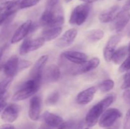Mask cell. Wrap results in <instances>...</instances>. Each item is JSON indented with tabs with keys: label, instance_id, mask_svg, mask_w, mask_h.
Returning a JSON list of instances; mask_svg holds the SVG:
<instances>
[{
	"label": "cell",
	"instance_id": "9a60e30c",
	"mask_svg": "<svg viewBox=\"0 0 130 129\" xmlns=\"http://www.w3.org/2000/svg\"><path fill=\"white\" fill-rule=\"evenodd\" d=\"M60 77V70L58 67L51 64L44 70L42 75V82L52 83L57 82Z\"/></svg>",
	"mask_w": 130,
	"mask_h": 129
},
{
	"label": "cell",
	"instance_id": "f1b7e54d",
	"mask_svg": "<svg viewBox=\"0 0 130 129\" xmlns=\"http://www.w3.org/2000/svg\"><path fill=\"white\" fill-rule=\"evenodd\" d=\"M130 70V54L122 62L119 68V71L121 73H123Z\"/></svg>",
	"mask_w": 130,
	"mask_h": 129
},
{
	"label": "cell",
	"instance_id": "277c9868",
	"mask_svg": "<svg viewBox=\"0 0 130 129\" xmlns=\"http://www.w3.org/2000/svg\"><path fill=\"white\" fill-rule=\"evenodd\" d=\"M91 6L90 4H81L74 8L69 18V24L74 25H83L87 20L90 14Z\"/></svg>",
	"mask_w": 130,
	"mask_h": 129
},
{
	"label": "cell",
	"instance_id": "6da1fadb",
	"mask_svg": "<svg viewBox=\"0 0 130 129\" xmlns=\"http://www.w3.org/2000/svg\"><path fill=\"white\" fill-rule=\"evenodd\" d=\"M116 99V95L111 94L94 105L86 114L85 118L86 125L89 127L95 126L99 121L103 113L113 103Z\"/></svg>",
	"mask_w": 130,
	"mask_h": 129
},
{
	"label": "cell",
	"instance_id": "30bf717a",
	"mask_svg": "<svg viewBox=\"0 0 130 129\" xmlns=\"http://www.w3.org/2000/svg\"><path fill=\"white\" fill-rule=\"evenodd\" d=\"M121 37V35L118 34L112 35L109 39L104 49V57L106 61H111L112 56L116 50V47L120 42Z\"/></svg>",
	"mask_w": 130,
	"mask_h": 129
},
{
	"label": "cell",
	"instance_id": "7402d4cb",
	"mask_svg": "<svg viewBox=\"0 0 130 129\" xmlns=\"http://www.w3.org/2000/svg\"><path fill=\"white\" fill-rule=\"evenodd\" d=\"M128 54V46H121L115 51L112 56L111 61L116 64H121Z\"/></svg>",
	"mask_w": 130,
	"mask_h": 129
},
{
	"label": "cell",
	"instance_id": "2e32d148",
	"mask_svg": "<svg viewBox=\"0 0 130 129\" xmlns=\"http://www.w3.org/2000/svg\"><path fill=\"white\" fill-rule=\"evenodd\" d=\"M48 58H49L48 55L45 54V55L41 56L36 61L29 72L30 78H42V75L44 70V67L48 61Z\"/></svg>",
	"mask_w": 130,
	"mask_h": 129
},
{
	"label": "cell",
	"instance_id": "83f0119b",
	"mask_svg": "<svg viewBox=\"0 0 130 129\" xmlns=\"http://www.w3.org/2000/svg\"><path fill=\"white\" fill-rule=\"evenodd\" d=\"M41 0H22L19 4V8L25 9L36 5Z\"/></svg>",
	"mask_w": 130,
	"mask_h": 129
},
{
	"label": "cell",
	"instance_id": "4dcf8cb0",
	"mask_svg": "<svg viewBox=\"0 0 130 129\" xmlns=\"http://www.w3.org/2000/svg\"><path fill=\"white\" fill-rule=\"evenodd\" d=\"M32 62L30 61L25 60V59H19V70H22L25 68H29L30 66H31Z\"/></svg>",
	"mask_w": 130,
	"mask_h": 129
},
{
	"label": "cell",
	"instance_id": "9c48e42d",
	"mask_svg": "<svg viewBox=\"0 0 130 129\" xmlns=\"http://www.w3.org/2000/svg\"><path fill=\"white\" fill-rule=\"evenodd\" d=\"M130 20V13L128 11L122 10L116 15L112 21V28L115 31H122L125 28Z\"/></svg>",
	"mask_w": 130,
	"mask_h": 129
},
{
	"label": "cell",
	"instance_id": "f546056e",
	"mask_svg": "<svg viewBox=\"0 0 130 129\" xmlns=\"http://www.w3.org/2000/svg\"><path fill=\"white\" fill-rule=\"evenodd\" d=\"M126 72V73L124 75V81L121 85L122 89H127L130 87V70Z\"/></svg>",
	"mask_w": 130,
	"mask_h": 129
},
{
	"label": "cell",
	"instance_id": "ab89813d",
	"mask_svg": "<svg viewBox=\"0 0 130 129\" xmlns=\"http://www.w3.org/2000/svg\"><path fill=\"white\" fill-rule=\"evenodd\" d=\"M128 54H130V42L128 46Z\"/></svg>",
	"mask_w": 130,
	"mask_h": 129
},
{
	"label": "cell",
	"instance_id": "ee69618b",
	"mask_svg": "<svg viewBox=\"0 0 130 129\" xmlns=\"http://www.w3.org/2000/svg\"><path fill=\"white\" fill-rule=\"evenodd\" d=\"M118 1H121V0H118Z\"/></svg>",
	"mask_w": 130,
	"mask_h": 129
},
{
	"label": "cell",
	"instance_id": "5b68a950",
	"mask_svg": "<svg viewBox=\"0 0 130 129\" xmlns=\"http://www.w3.org/2000/svg\"><path fill=\"white\" fill-rule=\"evenodd\" d=\"M122 113L116 108H110L105 110L99 120V126L102 128H109L116 123L121 117Z\"/></svg>",
	"mask_w": 130,
	"mask_h": 129
},
{
	"label": "cell",
	"instance_id": "cb8c5ba5",
	"mask_svg": "<svg viewBox=\"0 0 130 129\" xmlns=\"http://www.w3.org/2000/svg\"><path fill=\"white\" fill-rule=\"evenodd\" d=\"M114 87V82L111 79L105 80L99 85V89L102 92H107Z\"/></svg>",
	"mask_w": 130,
	"mask_h": 129
},
{
	"label": "cell",
	"instance_id": "52a82bcc",
	"mask_svg": "<svg viewBox=\"0 0 130 129\" xmlns=\"http://www.w3.org/2000/svg\"><path fill=\"white\" fill-rule=\"evenodd\" d=\"M32 28L33 24L32 20H28L23 23L16 29L13 34L11 39V44H15L24 39L32 30Z\"/></svg>",
	"mask_w": 130,
	"mask_h": 129
},
{
	"label": "cell",
	"instance_id": "d4e9b609",
	"mask_svg": "<svg viewBox=\"0 0 130 129\" xmlns=\"http://www.w3.org/2000/svg\"><path fill=\"white\" fill-rule=\"evenodd\" d=\"M58 100H59V92L57 91H55L48 95L46 99L45 103L48 106H54L58 102Z\"/></svg>",
	"mask_w": 130,
	"mask_h": 129
},
{
	"label": "cell",
	"instance_id": "f6af8a7d",
	"mask_svg": "<svg viewBox=\"0 0 130 129\" xmlns=\"http://www.w3.org/2000/svg\"><path fill=\"white\" fill-rule=\"evenodd\" d=\"M85 129H88V128H85Z\"/></svg>",
	"mask_w": 130,
	"mask_h": 129
},
{
	"label": "cell",
	"instance_id": "ac0fdd59",
	"mask_svg": "<svg viewBox=\"0 0 130 129\" xmlns=\"http://www.w3.org/2000/svg\"><path fill=\"white\" fill-rule=\"evenodd\" d=\"M96 92V88L95 87H90L81 91L76 96V102L80 105L88 104L93 99Z\"/></svg>",
	"mask_w": 130,
	"mask_h": 129
},
{
	"label": "cell",
	"instance_id": "44dd1931",
	"mask_svg": "<svg viewBox=\"0 0 130 129\" xmlns=\"http://www.w3.org/2000/svg\"><path fill=\"white\" fill-rule=\"evenodd\" d=\"M62 32V27H47L44 29L41 33V37L46 41H50L55 39L61 34Z\"/></svg>",
	"mask_w": 130,
	"mask_h": 129
},
{
	"label": "cell",
	"instance_id": "b9f144b4",
	"mask_svg": "<svg viewBox=\"0 0 130 129\" xmlns=\"http://www.w3.org/2000/svg\"><path fill=\"white\" fill-rule=\"evenodd\" d=\"M128 37H130V32H129V34H128Z\"/></svg>",
	"mask_w": 130,
	"mask_h": 129
},
{
	"label": "cell",
	"instance_id": "f35d334b",
	"mask_svg": "<svg viewBox=\"0 0 130 129\" xmlns=\"http://www.w3.org/2000/svg\"><path fill=\"white\" fill-rule=\"evenodd\" d=\"M80 1H83V2H84L86 4H91L92 3L95 2V1H97L98 0H80Z\"/></svg>",
	"mask_w": 130,
	"mask_h": 129
},
{
	"label": "cell",
	"instance_id": "603a6c76",
	"mask_svg": "<svg viewBox=\"0 0 130 129\" xmlns=\"http://www.w3.org/2000/svg\"><path fill=\"white\" fill-rule=\"evenodd\" d=\"M104 36V32L102 29H93L86 33V39L90 42H95L100 40Z\"/></svg>",
	"mask_w": 130,
	"mask_h": 129
},
{
	"label": "cell",
	"instance_id": "74e56055",
	"mask_svg": "<svg viewBox=\"0 0 130 129\" xmlns=\"http://www.w3.org/2000/svg\"><path fill=\"white\" fill-rule=\"evenodd\" d=\"M38 129H54V128H53L50 127V126H49L48 125H46V124L44 123L43 124V125H41Z\"/></svg>",
	"mask_w": 130,
	"mask_h": 129
},
{
	"label": "cell",
	"instance_id": "3957f363",
	"mask_svg": "<svg viewBox=\"0 0 130 129\" xmlns=\"http://www.w3.org/2000/svg\"><path fill=\"white\" fill-rule=\"evenodd\" d=\"M41 83L42 78H30L14 94L12 100L14 101H20L31 97L38 92Z\"/></svg>",
	"mask_w": 130,
	"mask_h": 129
},
{
	"label": "cell",
	"instance_id": "ffe728a7",
	"mask_svg": "<svg viewBox=\"0 0 130 129\" xmlns=\"http://www.w3.org/2000/svg\"><path fill=\"white\" fill-rule=\"evenodd\" d=\"M119 6L118 5H114L109 8L104 10L100 13L99 19L102 23H109L113 20L117 14Z\"/></svg>",
	"mask_w": 130,
	"mask_h": 129
},
{
	"label": "cell",
	"instance_id": "4fadbf2b",
	"mask_svg": "<svg viewBox=\"0 0 130 129\" xmlns=\"http://www.w3.org/2000/svg\"><path fill=\"white\" fill-rule=\"evenodd\" d=\"M42 101L39 96H34L30 99L28 115L30 120L38 121L40 117Z\"/></svg>",
	"mask_w": 130,
	"mask_h": 129
},
{
	"label": "cell",
	"instance_id": "8fae6325",
	"mask_svg": "<svg viewBox=\"0 0 130 129\" xmlns=\"http://www.w3.org/2000/svg\"><path fill=\"white\" fill-rule=\"evenodd\" d=\"M77 35V30L76 29H69L60 37L56 40L55 44L57 47L62 49L67 48L74 42Z\"/></svg>",
	"mask_w": 130,
	"mask_h": 129
},
{
	"label": "cell",
	"instance_id": "d6986e66",
	"mask_svg": "<svg viewBox=\"0 0 130 129\" xmlns=\"http://www.w3.org/2000/svg\"><path fill=\"white\" fill-rule=\"evenodd\" d=\"M42 118L44 124L53 128H58L64 121L61 116L49 111H45L43 113Z\"/></svg>",
	"mask_w": 130,
	"mask_h": 129
},
{
	"label": "cell",
	"instance_id": "5bb4252c",
	"mask_svg": "<svg viewBox=\"0 0 130 129\" xmlns=\"http://www.w3.org/2000/svg\"><path fill=\"white\" fill-rule=\"evenodd\" d=\"M19 59L17 55H13L4 63L3 72L8 78H11L16 75L19 71Z\"/></svg>",
	"mask_w": 130,
	"mask_h": 129
},
{
	"label": "cell",
	"instance_id": "7bdbcfd3",
	"mask_svg": "<svg viewBox=\"0 0 130 129\" xmlns=\"http://www.w3.org/2000/svg\"><path fill=\"white\" fill-rule=\"evenodd\" d=\"M105 129H109V128H105Z\"/></svg>",
	"mask_w": 130,
	"mask_h": 129
},
{
	"label": "cell",
	"instance_id": "7c38bea8",
	"mask_svg": "<svg viewBox=\"0 0 130 129\" xmlns=\"http://www.w3.org/2000/svg\"><path fill=\"white\" fill-rule=\"evenodd\" d=\"M20 107L17 104L10 103L6 105L1 114V119L5 122L13 123L17 119L19 115Z\"/></svg>",
	"mask_w": 130,
	"mask_h": 129
},
{
	"label": "cell",
	"instance_id": "60d3db41",
	"mask_svg": "<svg viewBox=\"0 0 130 129\" xmlns=\"http://www.w3.org/2000/svg\"><path fill=\"white\" fill-rule=\"evenodd\" d=\"M65 1H66V3H69L71 2V1H72V0H65Z\"/></svg>",
	"mask_w": 130,
	"mask_h": 129
},
{
	"label": "cell",
	"instance_id": "7a4b0ae2",
	"mask_svg": "<svg viewBox=\"0 0 130 129\" xmlns=\"http://www.w3.org/2000/svg\"><path fill=\"white\" fill-rule=\"evenodd\" d=\"M63 11L58 5L55 6H46L40 18L41 25L46 27H60L64 23Z\"/></svg>",
	"mask_w": 130,
	"mask_h": 129
},
{
	"label": "cell",
	"instance_id": "8992f818",
	"mask_svg": "<svg viewBox=\"0 0 130 129\" xmlns=\"http://www.w3.org/2000/svg\"><path fill=\"white\" fill-rule=\"evenodd\" d=\"M45 40L41 37L34 39H25L19 48V54L24 55L31 51L37 50L44 45Z\"/></svg>",
	"mask_w": 130,
	"mask_h": 129
},
{
	"label": "cell",
	"instance_id": "ba28073f",
	"mask_svg": "<svg viewBox=\"0 0 130 129\" xmlns=\"http://www.w3.org/2000/svg\"><path fill=\"white\" fill-rule=\"evenodd\" d=\"M100 59L98 58H93L87 60L83 64L76 65L75 67L71 68V73L74 75L87 73L97 68L100 64Z\"/></svg>",
	"mask_w": 130,
	"mask_h": 129
},
{
	"label": "cell",
	"instance_id": "836d02e7",
	"mask_svg": "<svg viewBox=\"0 0 130 129\" xmlns=\"http://www.w3.org/2000/svg\"><path fill=\"white\" fill-rule=\"evenodd\" d=\"M7 45H5L2 47H0V70L3 67V63L2 59L3 58L4 54H5V51L7 49Z\"/></svg>",
	"mask_w": 130,
	"mask_h": 129
},
{
	"label": "cell",
	"instance_id": "d6a6232c",
	"mask_svg": "<svg viewBox=\"0 0 130 129\" xmlns=\"http://www.w3.org/2000/svg\"><path fill=\"white\" fill-rule=\"evenodd\" d=\"M7 105V95L2 96L0 97V113L5 109Z\"/></svg>",
	"mask_w": 130,
	"mask_h": 129
},
{
	"label": "cell",
	"instance_id": "4316f807",
	"mask_svg": "<svg viewBox=\"0 0 130 129\" xmlns=\"http://www.w3.org/2000/svg\"><path fill=\"white\" fill-rule=\"evenodd\" d=\"M6 26L3 29V30L0 32V40L1 41L6 40L11 34L13 29V26L10 25L9 24H6Z\"/></svg>",
	"mask_w": 130,
	"mask_h": 129
},
{
	"label": "cell",
	"instance_id": "e575fe53",
	"mask_svg": "<svg viewBox=\"0 0 130 129\" xmlns=\"http://www.w3.org/2000/svg\"><path fill=\"white\" fill-rule=\"evenodd\" d=\"M123 98L127 104L130 105V90L126 89L123 94Z\"/></svg>",
	"mask_w": 130,
	"mask_h": 129
},
{
	"label": "cell",
	"instance_id": "d590c367",
	"mask_svg": "<svg viewBox=\"0 0 130 129\" xmlns=\"http://www.w3.org/2000/svg\"><path fill=\"white\" fill-rule=\"evenodd\" d=\"M0 129H15L13 125L10 123H5L0 126Z\"/></svg>",
	"mask_w": 130,
	"mask_h": 129
},
{
	"label": "cell",
	"instance_id": "e0dca14e",
	"mask_svg": "<svg viewBox=\"0 0 130 129\" xmlns=\"http://www.w3.org/2000/svg\"><path fill=\"white\" fill-rule=\"evenodd\" d=\"M62 57L76 65L81 64L88 60V56L85 53L75 51H67L62 54Z\"/></svg>",
	"mask_w": 130,
	"mask_h": 129
},
{
	"label": "cell",
	"instance_id": "1f68e13d",
	"mask_svg": "<svg viewBox=\"0 0 130 129\" xmlns=\"http://www.w3.org/2000/svg\"><path fill=\"white\" fill-rule=\"evenodd\" d=\"M123 129H130V109L127 111L123 121Z\"/></svg>",
	"mask_w": 130,
	"mask_h": 129
},
{
	"label": "cell",
	"instance_id": "8d00e7d4",
	"mask_svg": "<svg viewBox=\"0 0 130 129\" xmlns=\"http://www.w3.org/2000/svg\"><path fill=\"white\" fill-rule=\"evenodd\" d=\"M123 10H125V11H129L130 10V0L127 1V2L126 3L125 5L123 6Z\"/></svg>",
	"mask_w": 130,
	"mask_h": 129
},
{
	"label": "cell",
	"instance_id": "484cf974",
	"mask_svg": "<svg viewBox=\"0 0 130 129\" xmlns=\"http://www.w3.org/2000/svg\"><path fill=\"white\" fill-rule=\"evenodd\" d=\"M12 81L11 78H7L0 82V97L6 94V91Z\"/></svg>",
	"mask_w": 130,
	"mask_h": 129
}]
</instances>
